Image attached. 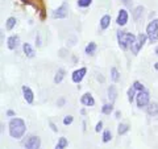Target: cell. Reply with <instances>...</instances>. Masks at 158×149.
Listing matches in <instances>:
<instances>
[{
	"label": "cell",
	"instance_id": "1",
	"mask_svg": "<svg viewBox=\"0 0 158 149\" xmlns=\"http://www.w3.org/2000/svg\"><path fill=\"white\" fill-rule=\"evenodd\" d=\"M27 131L25 121L23 119L15 117L9 121V135L13 138H21L24 136V133Z\"/></svg>",
	"mask_w": 158,
	"mask_h": 149
},
{
	"label": "cell",
	"instance_id": "2",
	"mask_svg": "<svg viewBox=\"0 0 158 149\" xmlns=\"http://www.w3.org/2000/svg\"><path fill=\"white\" fill-rule=\"evenodd\" d=\"M136 37L137 36H135V34H132V33H128V32H124V31H118L117 32L118 46H120L123 50H127L128 48H132V45L136 41Z\"/></svg>",
	"mask_w": 158,
	"mask_h": 149
},
{
	"label": "cell",
	"instance_id": "3",
	"mask_svg": "<svg viewBox=\"0 0 158 149\" xmlns=\"http://www.w3.org/2000/svg\"><path fill=\"white\" fill-rule=\"evenodd\" d=\"M146 36L150 42H157L158 40V20H153L146 27Z\"/></svg>",
	"mask_w": 158,
	"mask_h": 149
},
{
	"label": "cell",
	"instance_id": "4",
	"mask_svg": "<svg viewBox=\"0 0 158 149\" xmlns=\"http://www.w3.org/2000/svg\"><path fill=\"white\" fill-rule=\"evenodd\" d=\"M146 34H144V33H138L137 34V37H136V41H135V44L132 45V53L133 54H138V52H140V49L145 45V41H146Z\"/></svg>",
	"mask_w": 158,
	"mask_h": 149
},
{
	"label": "cell",
	"instance_id": "5",
	"mask_svg": "<svg viewBox=\"0 0 158 149\" xmlns=\"http://www.w3.org/2000/svg\"><path fill=\"white\" fill-rule=\"evenodd\" d=\"M149 99L150 95L146 90H142V91H138L137 94V107L138 108H142V107H148L149 104Z\"/></svg>",
	"mask_w": 158,
	"mask_h": 149
},
{
	"label": "cell",
	"instance_id": "6",
	"mask_svg": "<svg viewBox=\"0 0 158 149\" xmlns=\"http://www.w3.org/2000/svg\"><path fill=\"white\" fill-rule=\"evenodd\" d=\"M41 140L38 136H31L25 143V149H40Z\"/></svg>",
	"mask_w": 158,
	"mask_h": 149
},
{
	"label": "cell",
	"instance_id": "7",
	"mask_svg": "<svg viewBox=\"0 0 158 149\" xmlns=\"http://www.w3.org/2000/svg\"><path fill=\"white\" fill-rule=\"evenodd\" d=\"M86 73H87V69L86 67H82V69H79V70H75V71L73 73V82L74 83H81L82 79L85 78Z\"/></svg>",
	"mask_w": 158,
	"mask_h": 149
},
{
	"label": "cell",
	"instance_id": "8",
	"mask_svg": "<svg viewBox=\"0 0 158 149\" xmlns=\"http://www.w3.org/2000/svg\"><path fill=\"white\" fill-rule=\"evenodd\" d=\"M53 17L54 19H65V17H67V6L66 4H62L59 8H57L56 11L53 12Z\"/></svg>",
	"mask_w": 158,
	"mask_h": 149
},
{
	"label": "cell",
	"instance_id": "9",
	"mask_svg": "<svg viewBox=\"0 0 158 149\" xmlns=\"http://www.w3.org/2000/svg\"><path fill=\"white\" fill-rule=\"evenodd\" d=\"M116 23H117V25H120V27H124L125 24L128 23V12L125 11V9H120Z\"/></svg>",
	"mask_w": 158,
	"mask_h": 149
},
{
	"label": "cell",
	"instance_id": "10",
	"mask_svg": "<svg viewBox=\"0 0 158 149\" xmlns=\"http://www.w3.org/2000/svg\"><path fill=\"white\" fill-rule=\"evenodd\" d=\"M81 102H82L83 106H86V107H92L94 104H95V100H94V98H92V95L90 92H86L85 95L82 96Z\"/></svg>",
	"mask_w": 158,
	"mask_h": 149
},
{
	"label": "cell",
	"instance_id": "11",
	"mask_svg": "<svg viewBox=\"0 0 158 149\" xmlns=\"http://www.w3.org/2000/svg\"><path fill=\"white\" fill-rule=\"evenodd\" d=\"M23 94H24V99L27 100V103L32 104V103H33V99H34L33 91H32L28 86H23Z\"/></svg>",
	"mask_w": 158,
	"mask_h": 149
},
{
	"label": "cell",
	"instance_id": "12",
	"mask_svg": "<svg viewBox=\"0 0 158 149\" xmlns=\"http://www.w3.org/2000/svg\"><path fill=\"white\" fill-rule=\"evenodd\" d=\"M19 41H20V38L17 36H11L8 38V41H7V45H8V49H11V50H13V49H16L17 45H19Z\"/></svg>",
	"mask_w": 158,
	"mask_h": 149
},
{
	"label": "cell",
	"instance_id": "13",
	"mask_svg": "<svg viewBox=\"0 0 158 149\" xmlns=\"http://www.w3.org/2000/svg\"><path fill=\"white\" fill-rule=\"evenodd\" d=\"M116 98H117L116 87L115 86H110V87H108V99H110V102L113 103L116 100Z\"/></svg>",
	"mask_w": 158,
	"mask_h": 149
},
{
	"label": "cell",
	"instance_id": "14",
	"mask_svg": "<svg viewBox=\"0 0 158 149\" xmlns=\"http://www.w3.org/2000/svg\"><path fill=\"white\" fill-rule=\"evenodd\" d=\"M148 113L150 116H156L158 117V106L157 103H152V104H148Z\"/></svg>",
	"mask_w": 158,
	"mask_h": 149
},
{
	"label": "cell",
	"instance_id": "15",
	"mask_svg": "<svg viewBox=\"0 0 158 149\" xmlns=\"http://www.w3.org/2000/svg\"><path fill=\"white\" fill-rule=\"evenodd\" d=\"M23 49H24V53H25V56L29 57V58H33L34 57V50H33V48L29 45L28 42H25L23 45Z\"/></svg>",
	"mask_w": 158,
	"mask_h": 149
},
{
	"label": "cell",
	"instance_id": "16",
	"mask_svg": "<svg viewBox=\"0 0 158 149\" xmlns=\"http://www.w3.org/2000/svg\"><path fill=\"white\" fill-rule=\"evenodd\" d=\"M111 24V16H108V15H104L102 19H100V28L102 29H107L110 27Z\"/></svg>",
	"mask_w": 158,
	"mask_h": 149
},
{
	"label": "cell",
	"instance_id": "17",
	"mask_svg": "<svg viewBox=\"0 0 158 149\" xmlns=\"http://www.w3.org/2000/svg\"><path fill=\"white\" fill-rule=\"evenodd\" d=\"M63 77H65V70H63V69H59V70L57 71V74H56V77H54V83H57V84L61 83Z\"/></svg>",
	"mask_w": 158,
	"mask_h": 149
},
{
	"label": "cell",
	"instance_id": "18",
	"mask_svg": "<svg viewBox=\"0 0 158 149\" xmlns=\"http://www.w3.org/2000/svg\"><path fill=\"white\" fill-rule=\"evenodd\" d=\"M67 147V140H66V137H61L58 140L57 143V145H56V149H65Z\"/></svg>",
	"mask_w": 158,
	"mask_h": 149
},
{
	"label": "cell",
	"instance_id": "19",
	"mask_svg": "<svg viewBox=\"0 0 158 149\" xmlns=\"http://www.w3.org/2000/svg\"><path fill=\"white\" fill-rule=\"evenodd\" d=\"M113 111V103H110V104H104L102 108V112L106 113V115H110V113Z\"/></svg>",
	"mask_w": 158,
	"mask_h": 149
},
{
	"label": "cell",
	"instance_id": "20",
	"mask_svg": "<svg viewBox=\"0 0 158 149\" xmlns=\"http://www.w3.org/2000/svg\"><path fill=\"white\" fill-rule=\"evenodd\" d=\"M135 92L136 88L132 84V87H129V90H128V100H129V103H133V100H135Z\"/></svg>",
	"mask_w": 158,
	"mask_h": 149
},
{
	"label": "cell",
	"instance_id": "21",
	"mask_svg": "<svg viewBox=\"0 0 158 149\" xmlns=\"http://www.w3.org/2000/svg\"><path fill=\"white\" fill-rule=\"evenodd\" d=\"M128 131H129V126H128V124H120L118 128H117L118 135H124V133H127Z\"/></svg>",
	"mask_w": 158,
	"mask_h": 149
},
{
	"label": "cell",
	"instance_id": "22",
	"mask_svg": "<svg viewBox=\"0 0 158 149\" xmlns=\"http://www.w3.org/2000/svg\"><path fill=\"white\" fill-rule=\"evenodd\" d=\"M16 23H17V20L15 19V17H8V20H7V29L8 31H11V29H13V27L16 25Z\"/></svg>",
	"mask_w": 158,
	"mask_h": 149
},
{
	"label": "cell",
	"instance_id": "23",
	"mask_svg": "<svg viewBox=\"0 0 158 149\" xmlns=\"http://www.w3.org/2000/svg\"><path fill=\"white\" fill-rule=\"evenodd\" d=\"M96 50V44L95 42H90L88 45L86 46V53L87 54H94Z\"/></svg>",
	"mask_w": 158,
	"mask_h": 149
},
{
	"label": "cell",
	"instance_id": "24",
	"mask_svg": "<svg viewBox=\"0 0 158 149\" xmlns=\"http://www.w3.org/2000/svg\"><path fill=\"white\" fill-rule=\"evenodd\" d=\"M111 78H112L113 82H117L118 78H120V74H118V71H117L116 67H112V69H111Z\"/></svg>",
	"mask_w": 158,
	"mask_h": 149
},
{
	"label": "cell",
	"instance_id": "25",
	"mask_svg": "<svg viewBox=\"0 0 158 149\" xmlns=\"http://www.w3.org/2000/svg\"><path fill=\"white\" fill-rule=\"evenodd\" d=\"M142 13H144V7H137L136 9H135V12H133V16H135V20H138V19H140V16H141V15Z\"/></svg>",
	"mask_w": 158,
	"mask_h": 149
},
{
	"label": "cell",
	"instance_id": "26",
	"mask_svg": "<svg viewBox=\"0 0 158 149\" xmlns=\"http://www.w3.org/2000/svg\"><path fill=\"white\" fill-rule=\"evenodd\" d=\"M92 0H78V6L82 7V8H86L88 6H91Z\"/></svg>",
	"mask_w": 158,
	"mask_h": 149
},
{
	"label": "cell",
	"instance_id": "27",
	"mask_svg": "<svg viewBox=\"0 0 158 149\" xmlns=\"http://www.w3.org/2000/svg\"><path fill=\"white\" fill-rule=\"evenodd\" d=\"M112 138V133H111V131L110 130H107V131H104V133H103V141L104 143H108Z\"/></svg>",
	"mask_w": 158,
	"mask_h": 149
},
{
	"label": "cell",
	"instance_id": "28",
	"mask_svg": "<svg viewBox=\"0 0 158 149\" xmlns=\"http://www.w3.org/2000/svg\"><path fill=\"white\" fill-rule=\"evenodd\" d=\"M133 86H135V88L137 91H142V90H145V87H144V84L142 83H140L138 81H136L135 83H133Z\"/></svg>",
	"mask_w": 158,
	"mask_h": 149
},
{
	"label": "cell",
	"instance_id": "29",
	"mask_svg": "<svg viewBox=\"0 0 158 149\" xmlns=\"http://www.w3.org/2000/svg\"><path fill=\"white\" fill-rule=\"evenodd\" d=\"M73 120H74L73 116L71 115H67L65 119H63V124H65V126H70V124L73 123Z\"/></svg>",
	"mask_w": 158,
	"mask_h": 149
},
{
	"label": "cell",
	"instance_id": "30",
	"mask_svg": "<svg viewBox=\"0 0 158 149\" xmlns=\"http://www.w3.org/2000/svg\"><path fill=\"white\" fill-rule=\"evenodd\" d=\"M102 128H103V121H99V123L96 124V127H95V131H96V132H100Z\"/></svg>",
	"mask_w": 158,
	"mask_h": 149
},
{
	"label": "cell",
	"instance_id": "31",
	"mask_svg": "<svg viewBox=\"0 0 158 149\" xmlns=\"http://www.w3.org/2000/svg\"><path fill=\"white\" fill-rule=\"evenodd\" d=\"M7 115H8V116H15V112L9 110V111H7Z\"/></svg>",
	"mask_w": 158,
	"mask_h": 149
},
{
	"label": "cell",
	"instance_id": "32",
	"mask_svg": "<svg viewBox=\"0 0 158 149\" xmlns=\"http://www.w3.org/2000/svg\"><path fill=\"white\" fill-rule=\"evenodd\" d=\"M123 3L127 4V6H128V4H129V0H123Z\"/></svg>",
	"mask_w": 158,
	"mask_h": 149
},
{
	"label": "cell",
	"instance_id": "33",
	"mask_svg": "<svg viewBox=\"0 0 158 149\" xmlns=\"http://www.w3.org/2000/svg\"><path fill=\"white\" fill-rule=\"evenodd\" d=\"M156 69H157V70H158V62L156 63Z\"/></svg>",
	"mask_w": 158,
	"mask_h": 149
},
{
	"label": "cell",
	"instance_id": "34",
	"mask_svg": "<svg viewBox=\"0 0 158 149\" xmlns=\"http://www.w3.org/2000/svg\"><path fill=\"white\" fill-rule=\"evenodd\" d=\"M156 54H158V46H157V49H156Z\"/></svg>",
	"mask_w": 158,
	"mask_h": 149
}]
</instances>
